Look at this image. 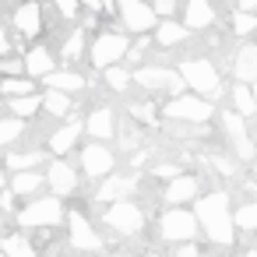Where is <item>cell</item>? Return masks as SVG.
I'll return each mask as SVG.
<instances>
[{
  "instance_id": "10",
  "label": "cell",
  "mask_w": 257,
  "mask_h": 257,
  "mask_svg": "<svg viewBox=\"0 0 257 257\" xmlns=\"http://www.w3.org/2000/svg\"><path fill=\"white\" fill-rule=\"evenodd\" d=\"M120 18H123V29L134 32V36H145L148 29L159 25L155 11L148 4H141V0H123V4H120Z\"/></svg>"
},
{
  "instance_id": "21",
  "label": "cell",
  "mask_w": 257,
  "mask_h": 257,
  "mask_svg": "<svg viewBox=\"0 0 257 257\" xmlns=\"http://www.w3.org/2000/svg\"><path fill=\"white\" fill-rule=\"evenodd\" d=\"M25 71L36 74V78H50V74H53V57H50V50H43V46L29 50V57H25Z\"/></svg>"
},
{
  "instance_id": "25",
  "label": "cell",
  "mask_w": 257,
  "mask_h": 257,
  "mask_svg": "<svg viewBox=\"0 0 257 257\" xmlns=\"http://www.w3.org/2000/svg\"><path fill=\"white\" fill-rule=\"evenodd\" d=\"M0 253H4V257H36L32 243H25L22 236H4V243H0Z\"/></svg>"
},
{
  "instance_id": "48",
  "label": "cell",
  "mask_w": 257,
  "mask_h": 257,
  "mask_svg": "<svg viewBox=\"0 0 257 257\" xmlns=\"http://www.w3.org/2000/svg\"><path fill=\"white\" fill-rule=\"evenodd\" d=\"M0 257H4V253H0Z\"/></svg>"
},
{
  "instance_id": "38",
  "label": "cell",
  "mask_w": 257,
  "mask_h": 257,
  "mask_svg": "<svg viewBox=\"0 0 257 257\" xmlns=\"http://www.w3.org/2000/svg\"><path fill=\"white\" fill-rule=\"evenodd\" d=\"M152 11H155V18H166V22H169V15L176 11V4H173V0H159Z\"/></svg>"
},
{
  "instance_id": "39",
  "label": "cell",
  "mask_w": 257,
  "mask_h": 257,
  "mask_svg": "<svg viewBox=\"0 0 257 257\" xmlns=\"http://www.w3.org/2000/svg\"><path fill=\"white\" fill-rule=\"evenodd\" d=\"M145 50H148V39H138V43L127 50V60H134V64H138V60L145 57Z\"/></svg>"
},
{
  "instance_id": "9",
  "label": "cell",
  "mask_w": 257,
  "mask_h": 257,
  "mask_svg": "<svg viewBox=\"0 0 257 257\" xmlns=\"http://www.w3.org/2000/svg\"><path fill=\"white\" fill-rule=\"evenodd\" d=\"M222 127H225V138H229V148L236 152V159H253V141H250V131H246V120L239 113H222Z\"/></svg>"
},
{
  "instance_id": "45",
  "label": "cell",
  "mask_w": 257,
  "mask_h": 257,
  "mask_svg": "<svg viewBox=\"0 0 257 257\" xmlns=\"http://www.w3.org/2000/svg\"><path fill=\"white\" fill-rule=\"evenodd\" d=\"M239 257H257V250H246V253H239Z\"/></svg>"
},
{
  "instance_id": "13",
  "label": "cell",
  "mask_w": 257,
  "mask_h": 257,
  "mask_svg": "<svg viewBox=\"0 0 257 257\" xmlns=\"http://www.w3.org/2000/svg\"><path fill=\"white\" fill-rule=\"evenodd\" d=\"M81 169L88 176H113V152L102 145H88L81 152Z\"/></svg>"
},
{
  "instance_id": "42",
  "label": "cell",
  "mask_w": 257,
  "mask_h": 257,
  "mask_svg": "<svg viewBox=\"0 0 257 257\" xmlns=\"http://www.w3.org/2000/svg\"><path fill=\"white\" fill-rule=\"evenodd\" d=\"M60 15H64V18H74V15H78V4H60Z\"/></svg>"
},
{
  "instance_id": "30",
  "label": "cell",
  "mask_w": 257,
  "mask_h": 257,
  "mask_svg": "<svg viewBox=\"0 0 257 257\" xmlns=\"http://www.w3.org/2000/svg\"><path fill=\"white\" fill-rule=\"evenodd\" d=\"M43 106V99L39 95H25V99H11V113H15V120H25V116H32L36 109Z\"/></svg>"
},
{
  "instance_id": "19",
  "label": "cell",
  "mask_w": 257,
  "mask_h": 257,
  "mask_svg": "<svg viewBox=\"0 0 257 257\" xmlns=\"http://www.w3.org/2000/svg\"><path fill=\"white\" fill-rule=\"evenodd\" d=\"M131 190H134V176H106V183L99 187V194H95V197H99V201H113V204H116V201H123Z\"/></svg>"
},
{
  "instance_id": "14",
  "label": "cell",
  "mask_w": 257,
  "mask_h": 257,
  "mask_svg": "<svg viewBox=\"0 0 257 257\" xmlns=\"http://www.w3.org/2000/svg\"><path fill=\"white\" fill-rule=\"evenodd\" d=\"M67 225H71V246H78V250H99L102 246V239H99V232L92 229V222L85 218V215H71L67 218Z\"/></svg>"
},
{
  "instance_id": "4",
  "label": "cell",
  "mask_w": 257,
  "mask_h": 257,
  "mask_svg": "<svg viewBox=\"0 0 257 257\" xmlns=\"http://www.w3.org/2000/svg\"><path fill=\"white\" fill-rule=\"evenodd\" d=\"M141 88H148V92H169L173 99H180L183 95V78L176 74V71H169V67H141V71H134L131 74Z\"/></svg>"
},
{
  "instance_id": "3",
  "label": "cell",
  "mask_w": 257,
  "mask_h": 257,
  "mask_svg": "<svg viewBox=\"0 0 257 257\" xmlns=\"http://www.w3.org/2000/svg\"><path fill=\"white\" fill-rule=\"evenodd\" d=\"M197 218H194V211H183V208H169L162 218H159V236L166 239V243H190L194 236H197Z\"/></svg>"
},
{
  "instance_id": "41",
  "label": "cell",
  "mask_w": 257,
  "mask_h": 257,
  "mask_svg": "<svg viewBox=\"0 0 257 257\" xmlns=\"http://www.w3.org/2000/svg\"><path fill=\"white\" fill-rule=\"evenodd\" d=\"M176 257H197V246L194 243H180L176 246Z\"/></svg>"
},
{
  "instance_id": "23",
  "label": "cell",
  "mask_w": 257,
  "mask_h": 257,
  "mask_svg": "<svg viewBox=\"0 0 257 257\" xmlns=\"http://www.w3.org/2000/svg\"><path fill=\"white\" fill-rule=\"evenodd\" d=\"M81 138V123L78 120H71L67 127H60L53 138H50V152H57V155H64V152H71L74 148V141Z\"/></svg>"
},
{
  "instance_id": "22",
  "label": "cell",
  "mask_w": 257,
  "mask_h": 257,
  "mask_svg": "<svg viewBox=\"0 0 257 257\" xmlns=\"http://www.w3.org/2000/svg\"><path fill=\"white\" fill-rule=\"evenodd\" d=\"M229 99H232V113H239L243 120H250V116L257 113V102H253V92H250V85H232Z\"/></svg>"
},
{
  "instance_id": "28",
  "label": "cell",
  "mask_w": 257,
  "mask_h": 257,
  "mask_svg": "<svg viewBox=\"0 0 257 257\" xmlns=\"http://www.w3.org/2000/svg\"><path fill=\"white\" fill-rule=\"evenodd\" d=\"M43 187V176L39 173H18L15 180H11V190L15 194H36Z\"/></svg>"
},
{
  "instance_id": "44",
  "label": "cell",
  "mask_w": 257,
  "mask_h": 257,
  "mask_svg": "<svg viewBox=\"0 0 257 257\" xmlns=\"http://www.w3.org/2000/svg\"><path fill=\"white\" fill-rule=\"evenodd\" d=\"M250 92H253V102H257V81H253V85H250Z\"/></svg>"
},
{
  "instance_id": "26",
  "label": "cell",
  "mask_w": 257,
  "mask_h": 257,
  "mask_svg": "<svg viewBox=\"0 0 257 257\" xmlns=\"http://www.w3.org/2000/svg\"><path fill=\"white\" fill-rule=\"evenodd\" d=\"M232 225H236V229H243V232H253V229H257V201H253V204H243V208H236V215H232Z\"/></svg>"
},
{
  "instance_id": "8",
  "label": "cell",
  "mask_w": 257,
  "mask_h": 257,
  "mask_svg": "<svg viewBox=\"0 0 257 257\" xmlns=\"http://www.w3.org/2000/svg\"><path fill=\"white\" fill-rule=\"evenodd\" d=\"M106 225L116 229L120 236H138L141 225H145V215H141L138 204H131V201H116V204H109V211H106Z\"/></svg>"
},
{
  "instance_id": "15",
  "label": "cell",
  "mask_w": 257,
  "mask_h": 257,
  "mask_svg": "<svg viewBox=\"0 0 257 257\" xmlns=\"http://www.w3.org/2000/svg\"><path fill=\"white\" fill-rule=\"evenodd\" d=\"M215 25V8L208 4V0H190V4L183 8V29L187 32H204Z\"/></svg>"
},
{
  "instance_id": "16",
  "label": "cell",
  "mask_w": 257,
  "mask_h": 257,
  "mask_svg": "<svg viewBox=\"0 0 257 257\" xmlns=\"http://www.w3.org/2000/svg\"><path fill=\"white\" fill-rule=\"evenodd\" d=\"M46 183L53 187V194H57V197H67V194L78 187V173H74L67 162H53V166H50V173H46Z\"/></svg>"
},
{
  "instance_id": "47",
  "label": "cell",
  "mask_w": 257,
  "mask_h": 257,
  "mask_svg": "<svg viewBox=\"0 0 257 257\" xmlns=\"http://www.w3.org/2000/svg\"><path fill=\"white\" fill-rule=\"evenodd\" d=\"M0 187H4V173H0Z\"/></svg>"
},
{
  "instance_id": "37",
  "label": "cell",
  "mask_w": 257,
  "mask_h": 257,
  "mask_svg": "<svg viewBox=\"0 0 257 257\" xmlns=\"http://www.w3.org/2000/svg\"><path fill=\"white\" fill-rule=\"evenodd\" d=\"M152 173H155V176H166V180H176V176H180V166H173V162H159Z\"/></svg>"
},
{
  "instance_id": "11",
  "label": "cell",
  "mask_w": 257,
  "mask_h": 257,
  "mask_svg": "<svg viewBox=\"0 0 257 257\" xmlns=\"http://www.w3.org/2000/svg\"><path fill=\"white\" fill-rule=\"evenodd\" d=\"M197 194H201V183H197V176H176V180H169V187H166V194H162V201L166 204H173V208H180V204H187V201H197Z\"/></svg>"
},
{
  "instance_id": "32",
  "label": "cell",
  "mask_w": 257,
  "mask_h": 257,
  "mask_svg": "<svg viewBox=\"0 0 257 257\" xmlns=\"http://www.w3.org/2000/svg\"><path fill=\"white\" fill-rule=\"evenodd\" d=\"M22 131H25V123L22 120H0V148H4V145H11L15 138H22Z\"/></svg>"
},
{
  "instance_id": "18",
  "label": "cell",
  "mask_w": 257,
  "mask_h": 257,
  "mask_svg": "<svg viewBox=\"0 0 257 257\" xmlns=\"http://www.w3.org/2000/svg\"><path fill=\"white\" fill-rule=\"evenodd\" d=\"M88 134L92 138H99V141H106V138H113L116 134V116H113V109H106V106H99V109H92V116H88Z\"/></svg>"
},
{
  "instance_id": "6",
  "label": "cell",
  "mask_w": 257,
  "mask_h": 257,
  "mask_svg": "<svg viewBox=\"0 0 257 257\" xmlns=\"http://www.w3.org/2000/svg\"><path fill=\"white\" fill-rule=\"evenodd\" d=\"M211 113H215V106L208 99H197V95H180V99L166 102V116L180 120V123H204Z\"/></svg>"
},
{
  "instance_id": "7",
  "label": "cell",
  "mask_w": 257,
  "mask_h": 257,
  "mask_svg": "<svg viewBox=\"0 0 257 257\" xmlns=\"http://www.w3.org/2000/svg\"><path fill=\"white\" fill-rule=\"evenodd\" d=\"M60 218H64L60 197H39V201H32V204L18 215V222L29 225V229H46V225H57Z\"/></svg>"
},
{
  "instance_id": "20",
  "label": "cell",
  "mask_w": 257,
  "mask_h": 257,
  "mask_svg": "<svg viewBox=\"0 0 257 257\" xmlns=\"http://www.w3.org/2000/svg\"><path fill=\"white\" fill-rule=\"evenodd\" d=\"M46 85H50V92L71 95V92H81V88H85V78L74 74V71H53V74L46 78Z\"/></svg>"
},
{
  "instance_id": "12",
  "label": "cell",
  "mask_w": 257,
  "mask_h": 257,
  "mask_svg": "<svg viewBox=\"0 0 257 257\" xmlns=\"http://www.w3.org/2000/svg\"><path fill=\"white\" fill-rule=\"evenodd\" d=\"M232 74H236L239 85H253L257 81V46L253 43H243L232 53Z\"/></svg>"
},
{
  "instance_id": "17",
  "label": "cell",
  "mask_w": 257,
  "mask_h": 257,
  "mask_svg": "<svg viewBox=\"0 0 257 257\" xmlns=\"http://www.w3.org/2000/svg\"><path fill=\"white\" fill-rule=\"evenodd\" d=\"M15 29H18L25 39H32V36L43 29V8H39V4H25V8H18V11H15Z\"/></svg>"
},
{
  "instance_id": "2",
  "label": "cell",
  "mask_w": 257,
  "mask_h": 257,
  "mask_svg": "<svg viewBox=\"0 0 257 257\" xmlns=\"http://www.w3.org/2000/svg\"><path fill=\"white\" fill-rule=\"evenodd\" d=\"M176 74L183 78V85H190V88L197 92V99H208V102H211L215 95H222V81H218V71H215V64H211L208 57H194V60H183Z\"/></svg>"
},
{
  "instance_id": "35",
  "label": "cell",
  "mask_w": 257,
  "mask_h": 257,
  "mask_svg": "<svg viewBox=\"0 0 257 257\" xmlns=\"http://www.w3.org/2000/svg\"><path fill=\"white\" fill-rule=\"evenodd\" d=\"M81 50H85V32H81V29H74V32H71V39L64 43V60H78V57H81Z\"/></svg>"
},
{
  "instance_id": "31",
  "label": "cell",
  "mask_w": 257,
  "mask_h": 257,
  "mask_svg": "<svg viewBox=\"0 0 257 257\" xmlns=\"http://www.w3.org/2000/svg\"><path fill=\"white\" fill-rule=\"evenodd\" d=\"M43 106H46L53 116H67V113H71V99H67V95H60V92H46Z\"/></svg>"
},
{
  "instance_id": "1",
  "label": "cell",
  "mask_w": 257,
  "mask_h": 257,
  "mask_svg": "<svg viewBox=\"0 0 257 257\" xmlns=\"http://www.w3.org/2000/svg\"><path fill=\"white\" fill-rule=\"evenodd\" d=\"M197 225L204 229V236L218 246H229L232 236H236V225H232V211H229V194L225 190H211L204 197H197V211H194Z\"/></svg>"
},
{
  "instance_id": "24",
  "label": "cell",
  "mask_w": 257,
  "mask_h": 257,
  "mask_svg": "<svg viewBox=\"0 0 257 257\" xmlns=\"http://www.w3.org/2000/svg\"><path fill=\"white\" fill-rule=\"evenodd\" d=\"M187 39V29L180 25V22H159L155 25V43L159 46H176V43H183Z\"/></svg>"
},
{
  "instance_id": "46",
  "label": "cell",
  "mask_w": 257,
  "mask_h": 257,
  "mask_svg": "<svg viewBox=\"0 0 257 257\" xmlns=\"http://www.w3.org/2000/svg\"><path fill=\"white\" fill-rule=\"evenodd\" d=\"M141 257H159V253H141Z\"/></svg>"
},
{
  "instance_id": "33",
  "label": "cell",
  "mask_w": 257,
  "mask_h": 257,
  "mask_svg": "<svg viewBox=\"0 0 257 257\" xmlns=\"http://www.w3.org/2000/svg\"><path fill=\"white\" fill-rule=\"evenodd\" d=\"M131 81H134L131 71H123V67H109V71H106V85H109L113 92H127Z\"/></svg>"
},
{
  "instance_id": "34",
  "label": "cell",
  "mask_w": 257,
  "mask_h": 257,
  "mask_svg": "<svg viewBox=\"0 0 257 257\" xmlns=\"http://www.w3.org/2000/svg\"><path fill=\"white\" fill-rule=\"evenodd\" d=\"M232 32H236V36H250V32H257V15L232 11Z\"/></svg>"
},
{
  "instance_id": "40",
  "label": "cell",
  "mask_w": 257,
  "mask_h": 257,
  "mask_svg": "<svg viewBox=\"0 0 257 257\" xmlns=\"http://www.w3.org/2000/svg\"><path fill=\"white\" fill-rule=\"evenodd\" d=\"M15 71H25V60H0V74H15Z\"/></svg>"
},
{
  "instance_id": "29",
  "label": "cell",
  "mask_w": 257,
  "mask_h": 257,
  "mask_svg": "<svg viewBox=\"0 0 257 257\" xmlns=\"http://www.w3.org/2000/svg\"><path fill=\"white\" fill-rule=\"evenodd\" d=\"M0 88H4L8 95L15 99H25V95H36V85L29 78H8V81H0Z\"/></svg>"
},
{
  "instance_id": "5",
  "label": "cell",
  "mask_w": 257,
  "mask_h": 257,
  "mask_svg": "<svg viewBox=\"0 0 257 257\" xmlns=\"http://www.w3.org/2000/svg\"><path fill=\"white\" fill-rule=\"evenodd\" d=\"M127 50H131L127 36H120V32H102V36L92 43V64L102 67V71H109V67H116V60L127 57Z\"/></svg>"
},
{
  "instance_id": "36",
  "label": "cell",
  "mask_w": 257,
  "mask_h": 257,
  "mask_svg": "<svg viewBox=\"0 0 257 257\" xmlns=\"http://www.w3.org/2000/svg\"><path fill=\"white\" fill-rule=\"evenodd\" d=\"M131 113H134V120H141V123H155V106H148V102L134 106Z\"/></svg>"
},
{
  "instance_id": "43",
  "label": "cell",
  "mask_w": 257,
  "mask_h": 257,
  "mask_svg": "<svg viewBox=\"0 0 257 257\" xmlns=\"http://www.w3.org/2000/svg\"><path fill=\"white\" fill-rule=\"evenodd\" d=\"M0 53H8V32H4V22H0Z\"/></svg>"
},
{
  "instance_id": "27",
  "label": "cell",
  "mask_w": 257,
  "mask_h": 257,
  "mask_svg": "<svg viewBox=\"0 0 257 257\" xmlns=\"http://www.w3.org/2000/svg\"><path fill=\"white\" fill-rule=\"evenodd\" d=\"M39 162H43V152H15L8 159V166L18 173H32V166H39Z\"/></svg>"
}]
</instances>
